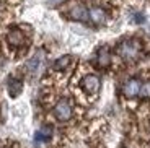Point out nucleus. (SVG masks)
Returning <instances> with one entry per match:
<instances>
[{
	"label": "nucleus",
	"instance_id": "obj_4",
	"mask_svg": "<svg viewBox=\"0 0 150 148\" xmlns=\"http://www.w3.org/2000/svg\"><path fill=\"white\" fill-rule=\"evenodd\" d=\"M100 88H101V82H100L98 75H95V73H86L85 77L80 80V90H82L85 94H88V96L96 94V93L100 91Z\"/></svg>",
	"mask_w": 150,
	"mask_h": 148
},
{
	"label": "nucleus",
	"instance_id": "obj_8",
	"mask_svg": "<svg viewBox=\"0 0 150 148\" xmlns=\"http://www.w3.org/2000/svg\"><path fill=\"white\" fill-rule=\"evenodd\" d=\"M96 60H98V65L100 67H108L109 62H111V56H109V51L106 47H103L101 51L98 52V56H96Z\"/></svg>",
	"mask_w": 150,
	"mask_h": 148
},
{
	"label": "nucleus",
	"instance_id": "obj_3",
	"mask_svg": "<svg viewBox=\"0 0 150 148\" xmlns=\"http://www.w3.org/2000/svg\"><path fill=\"white\" fill-rule=\"evenodd\" d=\"M52 114H54V117H56L59 122H67V121H70L72 116H74L72 103L67 99V98H60V99L54 104Z\"/></svg>",
	"mask_w": 150,
	"mask_h": 148
},
{
	"label": "nucleus",
	"instance_id": "obj_9",
	"mask_svg": "<svg viewBox=\"0 0 150 148\" xmlns=\"http://www.w3.org/2000/svg\"><path fill=\"white\" fill-rule=\"evenodd\" d=\"M21 90H23V83L20 80H16V78L10 80V83H8V93H10L11 98L18 96L20 93H21Z\"/></svg>",
	"mask_w": 150,
	"mask_h": 148
},
{
	"label": "nucleus",
	"instance_id": "obj_5",
	"mask_svg": "<svg viewBox=\"0 0 150 148\" xmlns=\"http://www.w3.org/2000/svg\"><path fill=\"white\" fill-rule=\"evenodd\" d=\"M67 16L72 20H77V21H86L88 20V8L82 4H74L69 8Z\"/></svg>",
	"mask_w": 150,
	"mask_h": 148
},
{
	"label": "nucleus",
	"instance_id": "obj_10",
	"mask_svg": "<svg viewBox=\"0 0 150 148\" xmlns=\"http://www.w3.org/2000/svg\"><path fill=\"white\" fill-rule=\"evenodd\" d=\"M137 96L147 98V99L150 98V80L145 83H140V90H139V94H137Z\"/></svg>",
	"mask_w": 150,
	"mask_h": 148
},
{
	"label": "nucleus",
	"instance_id": "obj_7",
	"mask_svg": "<svg viewBox=\"0 0 150 148\" xmlns=\"http://www.w3.org/2000/svg\"><path fill=\"white\" fill-rule=\"evenodd\" d=\"M88 20H91L93 23H100V25H103V23L106 21V11L103 10L101 7L88 8Z\"/></svg>",
	"mask_w": 150,
	"mask_h": 148
},
{
	"label": "nucleus",
	"instance_id": "obj_6",
	"mask_svg": "<svg viewBox=\"0 0 150 148\" xmlns=\"http://www.w3.org/2000/svg\"><path fill=\"white\" fill-rule=\"evenodd\" d=\"M140 90V80L139 78H129L127 82L122 85V94L126 98H134L139 94Z\"/></svg>",
	"mask_w": 150,
	"mask_h": 148
},
{
	"label": "nucleus",
	"instance_id": "obj_1",
	"mask_svg": "<svg viewBox=\"0 0 150 148\" xmlns=\"http://www.w3.org/2000/svg\"><path fill=\"white\" fill-rule=\"evenodd\" d=\"M4 42L8 54L13 59H20L26 56L31 47V33L25 31V28H20V26H11L5 33Z\"/></svg>",
	"mask_w": 150,
	"mask_h": 148
},
{
	"label": "nucleus",
	"instance_id": "obj_2",
	"mask_svg": "<svg viewBox=\"0 0 150 148\" xmlns=\"http://www.w3.org/2000/svg\"><path fill=\"white\" fill-rule=\"evenodd\" d=\"M140 52H142V42L135 37H131V39H124L117 44L116 47V54L121 57L122 60H137L140 57Z\"/></svg>",
	"mask_w": 150,
	"mask_h": 148
}]
</instances>
